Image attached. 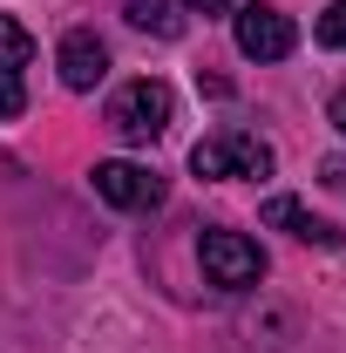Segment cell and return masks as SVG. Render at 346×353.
Listing matches in <instances>:
<instances>
[{"label":"cell","instance_id":"cell-7","mask_svg":"<svg viewBox=\"0 0 346 353\" xmlns=\"http://www.w3.org/2000/svg\"><path fill=\"white\" fill-rule=\"evenodd\" d=\"M54 68H61L68 88H95L102 75H109V48H102V34H95V28H68L61 48H54Z\"/></svg>","mask_w":346,"mask_h":353},{"label":"cell","instance_id":"cell-8","mask_svg":"<svg viewBox=\"0 0 346 353\" xmlns=\"http://www.w3.org/2000/svg\"><path fill=\"white\" fill-rule=\"evenodd\" d=\"M265 224H272V231H292L299 245H340V231L319 218V211H305L299 197H272V204H265Z\"/></svg>","mask_w":346,"mask_h":353},{"label":"cell","instance_id":"cell-1","mask_svg":"<svg viewBox=\"0 0 346 353\" xmlns=\"http://www.w3.org/2000/svg\"><path fill=\"white\" fill-rule=\"evenodd\" d=\"M170 116H176V88L156 82V75L116 88V102H109V123H116L123 143H156V136L170 130Z\"/></svg>","mask_w":346,"mask_h":353},{"label":"cell","instance_id":"cell-6","mask_svg":"<svg viewBox=\"0 0 346 353\" xmlns=\"http://www.w3.org/2000/svg\"><path fill=\"white\" fill-rule=\"evenodd\" d=\"M28 68H34V41L14 14H0V123H14L28 109Z\"/></svg>","mask_w":346,"mask_h":353},{"label":"cell","instance_id":"cell-5","mask_svg":"<svg viewBox=\"0 0 346 353\" xmlns=\"http://www.w3.org/2000/svg\"><path fill=\"white\" fill-rule=\"evenodd\" d=\"M95 197L102 204H116V211H156L163 204V176L150 170V163H95Z\"/></svg>","mask_w":346,"mask_h":353},{"label":"cell","instance_id":"cell-11","mask_svg":"<svg viewBox=\"0 0 346 353\" xmlns=\"http://www.w3.org/2000/svg\"><path fill=\"white\" fill-rule=\"evenodd\" d=\"M319 176H326V190H340V197H346V157H326Z\"/></svg>","mask_w":346,"mask_h":353},{"label":"cell","instance_id":"cell-10","mask_svg":"<svg viewBox=\"0 0 346 353\" xmlns=\"http://www.w3.org/2000/svg\"><path fill=\"white\" fill-rule=\"evenodd\" d=\"M319 41H326V48H340V54H346V0H333V7L319 14Z\"/></svg>","mask_w":346,"mask_h":353},{"label":"cell","instance_id":"cell-12","mask_svg":"<svg viewBox=\"0 0 346 353\" xmlns=\"http://www.w3.org/2000/svg\"><path fill=\"white\" fill-rule=\"evenodd\" d=\"M183 7H190V14H204V21H211V14H231V7H238V0H183Z\"/></svg>","mask_w":346,"mask_h":353},{"label":"cell","instance_id":"cell-9","mask_svg":"<svg viewBox=\"0 0 346 353\" xmlns=\"http://www.w3.org/2000/svg\"><path fill=\"white\" fill-rule=\"evenodd\" d=\"M123 14H130V28L156 34V41H176V34H183V14H176V0H123Z\"/></svg>","mask_w":346,"mask_h":353},{"label":"cell","instance_id":"cell-4","mask_svg":"<svg viewBox=\"0 0 346 353\" xmlns=\"http://www.w3.org/2000/svg\"><path fill=\"white\" fill-rule=\"evenodd\" d=\"M231 21H238V54H245V61H285V54L299 48V28H292L278 7H265V0L238 7Z\"/></svg>","mask_w":346,"mask_h":353},{"label":"cell","instance_id":"cell-2","mask_svg":"<svg viewBox=\"0 0 346 353\" xmlns=\"http://www.w3.org/2000/svg\"><path fill=\"white\" fill-rule=\"evenodd\" d=\"M190 170L197 176H272L278 170V157H272V143H258L252 130H217V136H204L197 150H190Z\"/></svg>","mask_w":346,"mask_h":353},{"label":"cell","instance_id":"cell-13","mask_svg":"<svg viewBox=\"0 0 346 353\" xmlns=\"http://www.w3.org/2000/svg\"><path fill=\"white\" fill-rule=\"evenodd\" d=\"M326 116H333V130L346 136V88H340V95H333V109H326Z\"/></svg>","mask_w":346,"mask_h":353},{"label":"cell","instance_id":"cell-3","mask_svg":"<svg viewBox=\"0 0 346 353\" xmlns=\"http://www.w3.org/2000/svg\"><path fill=\"white\" fill-rule=\"evenodd\" d=\"M197 259H204V279L224 285V292H252L265 279V252L245 231H224V224H211V231L197 238Z\"/></svg>","mask_w":346,"mask_h":353}]
</instances>
